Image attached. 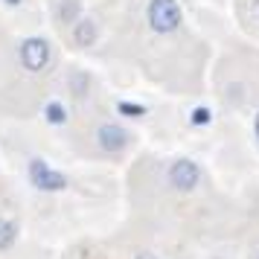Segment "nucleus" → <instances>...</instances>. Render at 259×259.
<instances>
[{
	"label": "nucleus",
	"instance_id": "1",
	"mask_svg": "<svg viewBox=\"0 0 259 259\" xmlns=\"http://www.w3.org/2000/svg\"><path fill=\"white\" fill-rule=\"evenodd\" d=\"M149 24H152L154 32H175L178 24H181V9H178L175 0H152L149 6Z\"/></svg>",
	"mask_w": 259,
	"mask_h": 259
},
{
	"label": "nucleus",
	"instance_id": "2",
	"mask_svg": "<svg viewBox=\"0 0 259 259\" xmlns=\"http://www.w3.org/2000/svg\"><path fill=\"white\" fill-rule=\"evenodd\" d=\"M198 166L192 163V160H187V157H181V160H175L172 163V169H169V184L175 189H181V192H189V189H195V184H198Z\"/></svg>",
	"mask_w": 259,
	"mask_h": 259
},
{
	"label": "nucleus",
	"instance_id": "3",
	"mask_svg": "<svg viewBox=\"0 0 259 259\" xmlns=\"http://www.w3.org/2000/svg\"><path fill=\"white\" fill-rule=\"evenodd\" d=\"M24 61H26L29 70H41L44 61H47V47H44V41H29L24 47Z\"/></svg>",
	"mask_w": 259,
	"mask_h": 259
},
{
	"label": "nucleus",
	"instance_id": "4",
	"mask_svg": "<svg viewBox=\"0 0 259 259\" xmlns=\"http://www.w3.org/2000/svg\"><path fill=\"white\" fill-rule=\"evenodd\" d=\"M99 143L105 146L108 152H117V149L125 146V134H122L117 125H105V128L99 131Z\"/></svg>",
	"mask_w": 259,
	"mask_h": 259
},
{
	"label": "nucleus",
	"instance_id": "5",
	"mask_svg": "<svg viewBox=\"0 0 259 259\" xmlns=\"http://www.w3.org/2000/svg\"><path fill=\"white\" fill-rule=\"evenodd\" d=\"M12 239V224H0V245H6Z\"/></svg>",
	"mask_w": 259,
	"mask_h": 259
},
{
	"label": "nucleus",
	"instance_id": "6",
	"mask_svg": "<svg viewBox=\"0 0 259 259\" xmlns=\"http://www.w3.org/2000/svg\"><path fill=\"white\" fill-rule=\"evenodd\" d=\"M79 38H82V44H88V41L94 38V26H91V24H84L82 29H79Z\"/></svg>",
	"mask_w": 259,
	"mask_h": 259
},
{
	"label": "nucleus",
	"instance_id": "7",
	"mask_svg": "<svg viewBox=\"0 0 259 259\" xmlns=\"http://www.w3.org/2000/svg\"><path fill=\"white\" fill-rule=\"evenodd\" d=\"M195 122H207V111H204V108H198V111H195Z\"/></svg>",
	"mask_w": 259,
	"mask_h": 259
},
{
	"label": "nucleus",
	"instance_id": "8",
	"mask_svg": "<svg viewBox=\"0 0 259 259\" xmlns=\"http://www.w3.org/2000/svg\"><path fill=\"white\" fill-rule=\"evenodd\" d=\"M137 259H154V256H152V253H140Z\"/></svg>",
	"mask_w": 259,
	"mask_h": 259
},
{
	"label": "nucleus",
	"instance_id": "9",
	"mask_svg": "<svg viewBox=\"0 0 259 259\" xmlns=\"http://www.w3.org/2000/svg\"><path fill=\"white\" fill-rule=\"evenodd\" d=\"M253 128H256V137H259V114H256V122H253Z\"/></svg>",
	"mask_w": 259,
	"mask_h": 259
},
{
	"label": "nucleus",
	"instance_id": "10",
	"mask_svg": "<svg viewBox=\"0 0 259 259\" xmlns=\"http://www.w3.org/2000/svg\"><path fill=\"white\" fill-rule=\"evenodd\" d=\"M256 259H259V256H256Z\"/></svg>",
	"mask_w": 259,
	"mask_h": 259
}]
</instances>
